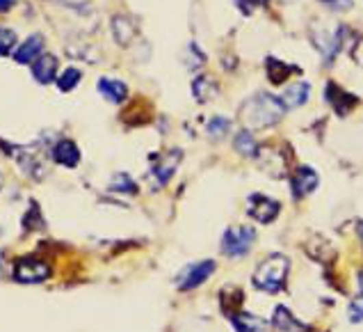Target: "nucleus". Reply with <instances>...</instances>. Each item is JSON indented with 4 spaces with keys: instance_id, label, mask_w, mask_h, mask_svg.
Instances as JSON below:
<instances>
[{
    "instance_id": "f257e3e1",
    "label": "nucleus",
    "mask_w": 363,
    "mask_h": 332,
    "mask_svg": "<svg viewBox=\"0 0 363 332\" xmlns=\"http://www.w3.org/2000/svg\"><path fill=\"white\" fill-rule=\"evenodd\" d=\"M286 112V106L281 104V99L272 97V94L260 92L256 97H249L240 106V119L247 131L253 128H270L274 124H279L281 117Z\"/></svg>"
},
{
    "instance_id": "f03ea898",
    "label": "nucleus",
    "mask_w": 363,
    "mask_h": 332,
    "mask_svg": "<svg viewBox=\"0 0 363 332\" xmlns=\"http://www.w3.org/2000/svg\"><path fill=\"white\" fill-rule=\"evenodd\" d=\"M286 273H288V259L284 254H272L270 259H265L256 268V273H253V287L260 291H267V294H277L284 287Z\"/></svg>"
},
{
    "instance_id": "7ed1b4c3",
    "label": "nucleus",
    "mask_w": 363,
    "mask_h": 332,
    "mask_svg": "<svg viewBox=\"0 0 363 332\" xmlns=\"http://www.w3.org/2000/svg\"><path fill=\"white\" fill-rule=\"evenodd\" d=\"M51 277V266L41 259H34V257H23L14 263V280L23 282V284H37L44 282Z\"/></svg>"
},
{
    "instance_id": "20e7f679",
    "label": "nucleus",
    "mask_w": 363,
    "mask_h": 332,
    "mask_svg": "<svg viewBox=\"0 0 363 332\" xmlns=\"http://www.w3.org/2000/svg\"><path fill=\"white\" fill-rule=\"evenodd\" d=\"M256 239V232L251 227H231L226 229L224 239H222V250L229 257H245L249 252L251 243Z\"/></svg>"
},
{
    "instance_id": "39448f33",
    "label": "nucleus",
    "mask_w": 363,
    "mask_h": 332,
    "mask_svg": "<svg viewBox=\"0 0 363 332\" xmlns=\"http://www.w3.org/2000/svg\"><path fill=\"white\" fill-rule=\"evenodd\" d=\"M212 273H215V261H212V259H203V261H199V263H192V266H188V268L183 270L178 287H181L183 291L197 289L199 284L208 280Z\"/></svg>"
},
{
    "instance_id": "423d86ee",
    "label": "nucleus",
    "mask_w": 363,
    "mask_h": 332,
    "mask_svg": "<svg viewBox=\"0 0 363 332\" xmlns=\"http://www.w3.org/2000/svg\"><path fill=\"white\" fill-rule=\"evenodd\" d=\"M249 215L256 222L270 225V222L279 215V202L265 198V195H251L249 198Z\"/></svg>"
},
{
    "instance_id": "0eeeda50",
    "label": "nucleus",
    "mask_w": 363,
    "mask_h": 332,
    "mask_svg": "<svg viewBox=\"0 0 363 332\" xmlns=\"http://www.w3.org/2000/svg\"><path fill=\"white\" fill-rule=\"evenodd\" d=\"M32 76L34 80H39L41 85H48L58 78V58L41 53V56L32 62Z\"/></svg>"
},
{
    "instance_id": "6e6552de",
    "label": "nucleus",
    "mask_w": 363,
    "mask_h": 332,
    "mask_svg": "<svg viewBox=\"0 0 363 332\" xmlns=\"http://www.w3.org/2000/svg\"><path fill=\"white\" fill-rule=\"evenodd\" d=\"M315 186H318V174H315V170H311L308 165H301L295 170L292 174V195L295 198H304V195L313 193Z\"/></svg>"
},
{
    "instance_id": "1a4fd4ad",
    "label": "nucleus",
    "mask_w": 363,
    "mask_h": 332,
    "mask_svg": "<svg viewBox=\"0 0 363 332\" xmlns=\"http://www.w3.org/2000/svg\"><path fill=\"white\" fill-rule=\"evenodd\" d=\"M53 161L62 167H75L80 163V149L73 140H60L53 147Z\"/></svg>"
},
{
    "instance_id": "9d476101",
    "label": "nucleus",
    "mask_w": 363,
    "mask_h": 332,
    "mask_svg": "<svg viewBox=\"0 0 363 332\" xmlns=\"http://www.w3.org/2000/svg\"><path fill=\"white\" fill-rule=\"evenodd\" d=\"M181 161H183V152H181V149H171L169 154L162 156V161L153 167V177L158 181V186L167 184V181L171 179V174L176 172V167H178V163H181Z\"/></svg>"
},
{
    "instance_id": "9b49d317",
    "label": "nucleus",
    "mask_w": 363,
    "mask_h": 332,
    "mask_svg": "<svg viewBox=\"0 0 363 332\" xmlns=\"http://www.w3.org/2000/svg\"><path fill=\"white\" fill-rule=\"evenodd\" d=\"M41 49H44V37L41 35H32L27 37L23 44L14 51V62L18 64H32L34 60L41 56Z\"/></svg>"
},
{
    "instance_id": "f8f14e48",
    "label": "nucleus",
    "mask_w": 363,
    "mask_h": 332,
    "mask_svg": "<svg viewBox=\"0 0 363 332\" xmlns=\"http://www.w3.org/2000/svg\"><path fill=\"white\" fill-rule=\"evenodd\" d=\"M327 101L331 104V108L338 115H345L349 112L352 108L359 104V99L352 97V94H347V92H342L338 85H334V83H329L327 85Z\"/></svg>"
},
{
    "instance_id": "ddd939ff",
    "label": "nucleus",
    "mask_w": 363,
    "mask_h": 332,
    "mask_svg": "<svg viewBox=\"0 0 363 332\" xmlns=\"http://www.w3.org/2000/svg\"><path fill=\"white\" fill-rule=\"evenodd\" d=\"M99 92L103 94V99L110 101V104H123V101L128 99V85L114 78H101Z\"/></svg>"
},
{
    "instance_id": "4468645a",
    "label": "nucleus",
    "mask_w": 363,
    "mask_h": 332,
    "mask_svg": "<svg viewBox=\"0 0 363 332\" xmlns=\"http://www.w3.org/2000/svg\"><path fill=\"white\" fill-rule=\"evenodd\" d=\"M308 94H311V85L308 83H292L281 97V104L286 108H299L308 101Z\"/></svg>"
},
{
    "instance_id": "2eb2a0df",
    "label": "nucleus",
    "mask_w": 363,
    "mask_h": 332,
    "mask_svg": "<svg viewBox=\"0 0 363 332\" xmlns=\"http://www.w3.org/2000/svg\"><path fill=\"white\" fill-rule=\"evenodd\" d=\"M233 328L238 332H265V321L260 316L240 311V314H233Z\"/></svg>"
},
{
    "instance_id": "dca6fc26",
    "label": "nucleus",
    "mask_w": 363,
    "mask_h": 332,
    "mask_svg": "<svg viewBox=\"0 0 363 332\" xmlns=\"http://www.w3.org/2000/svg\"><path fill=\"white\" fill-rule=\"evenodd\" d=\"M112 32H114L116 42H119L121 46H126V44H130V39L135 37V25L126 16H114L112 19Z\"/></svg>"
},
{
    "instance_id": "f3484780",
    "label": "nucleus",
    "mask_w": 363,
    "mask_h": 332,
    "mask_svg": "<svg viewBox=\"0 0 363 332\" xmlns=\"http://www.w3.org/2000/svg\"><path fill=\"white\" fill-rule=\"evenodd\" d=\"M274 328L279 332H297V330H304V325H299L297 321L292 318V314H288L286 307H277V314H274Z\"/></svg>"
},
{
    "instance_id": "a211bd4d",
    "label": "nucleus",
    "mask_w": 363,
    "mask_h": 332,
    "mask_svg": "<svg viewBox=\"0 0 363 332\" xmlns=\"http://www.w3.org/2000/svg\"><path fill=\"white\" fill-rule=\"evenodd\" d=\"M267 73H270L272 83L279 85V83H284V80L292 73V67L286 64V62H281V60H277V58H270V60H267Z\"/></svg>"
},
{
    "instance_id": "6ab92c4d",
    "label": "nucleus",
    "mask_w": 363,
    "mask_h": 332,
    "mask_svg": "<svg viewBox=\"0 0 363 332\" xmlns=\"http://www.w3.org/2000/svg\"><path fill=\"white\" fill-rule=\"evenodd\" d=\"M192 92H195V99L197 101H210L217 94V87H215V83H212L210 78L201 76V78L195 80V85H192Z\"/></svg>"
},
{
    "instance_id": "aec40b11",
    "label": "nucleus",
    "mask_w": 363,
    "mask_h": 332,
    "mask_svg": "<svg viewBox=\"0 0 363 332\" xmlns=\"http://www.w3.org/2000/svg\"><path fill=\"white\" fill-rule=\"evenodd\" d=\"M236 149L242 156H256L258 154V147H256V140H253V135H251V131H240L238 135H236Z\"/></svg>"
},
{
    "instance_id": "412c9836",
    "label": "nucleus",
    "mask_w": 363,
    "mask_h": 332,
    "mask_svg": "<svg viewBox=\"0 0 363 332\" xmlns=\"http://www.w3.org/2000/svg\"><path fill=\"white\" fill-rule=\"evenodd\" d=\"M78 83H80V71L73 69V67H68L62 76H58V87L62 92H71Z\"/></svg>"
},
{
    "instance_id": "4be33fe9",
    "label": "nucleus",
    "mask_w": 363,
    "mask_h": 332,
    "mask_svg": "<svg viewBox=\"0 0 363 332\" xmlns=\"http://www.w3.org/2000/svg\"><path fill=\"white\" fill-rule=\"evenodd\" d=\"M110 191H116V193H137V184L133 179L128 177V174H116V177L112 179V184H110Z\"/></svg>"
},
{
    "instance_id": "5701e85b",
    "label": "nucleus",
    "mask_w": 363,
    "mask_h": 332,
    "mask_svg": "<svg viewBox=\"0 0 363 332\" xmlns=\"http://www.w3.org/2000/svg\"><path fill=\"white\" fill-rule=\"evenodd\" d=\"M229 128H231V121L226 117H212L208 121V126H205V131H208L210 138H224L229 133Z\"/></svg>"
},
{
    "instance_id": "b1692460",
    "label": "nucleus",
    "mask_w": 363,
    "mask_h": 332,
    "mask_svg": "<svg viewBox=\"0 0 363 332\" xmlns=\"http://www.w3.org/2000/svg\"><path fill=\"white\" fill-rule=\"evenodd\" d=\"M16 44V32L10 28H0V56H10Z\"/></svg>"
},
{
    "instance_id": "393cba45",
    "label": "nucleus",
    "mask_w": 363,
    "mask_h": 332,
    "mask_svg": "<svg viewBox=\"0 0 363 332\" xmlns=\"http://www.w3.org/2000/svg\"><path fill=\"white\" fill-rule=\"evenodd\" d=\"M349 321H354V323L363 321V294L354 296L352 303H349Z\"/></svg>"
},
{
    "instance_id": "a878e982",
    "label": "nucleus",
    "mask_w": 363,
    "mask_h": 332,
    "mask_svg": "<svg viewBox=\"0 0 363 332\" xmlns=\"http://www.w3.org/2000/svg\"><path fill=\"white\" fill-rule=\"evenodd\" d=\"M327 5L331 10H349L352 8V0H329Z\"/></svg>"
},
{
    "instance_id": "bb28decb",
    "label": "nucleus",
    "mask_w": 363,
    "mask_h": 332,
    "mask_svg": "<svg viewBox=\"0 0 363 332\" xmlns=\"http://www.w3.org/2000/svg\"><path fill=\"white\" fill-rule=\"evenodd\" d=\"M16 5V0H0V12H7Z\"/></svg>"
},
{
    "instance_id": "cd10ccee",
    "label": "nucleus",
    "mask_w": 363,
    "mask_h": 332,
    "mask_svg": "<svg viewBox=\"0 0 363 332\" xmlns=\"http://www.w3.org/2000/svg\"><path fill=\"white\" fill-rule=\"evenodd\" d=\"M359 232H361V239H363V222H359Z\"/></svg>"
},
{
    "instance_id": "c85d7f7f",
    "label": "nucleus",
    "mask_w": 363,
    "mask_h": 332,
    "mask_svg": "<svg viewBox=\"0 0 363 332\" xmlns=\"http://www.w3.org/2000/svg\"><path fill=\"white\" fill-rule=\"evenodd\" d=\"M359 282H361V289H363V273H361V277H359Z\"/></svg>"
},
{
    "instance_id": "c756f323",
    "label": "nucleus",
    "mask_w": 363,
    "mask_h": 332,
    "mask_svg": "<svg viewBox=\"0 0 363 332\" xmlns=\"http://www.w3.org/2000/svg\"><path fill=\"white\" fill-rule=\"evenodd\" d=\"M0 184H3V174H0Z\"/></svg>"
}]
</instances>
